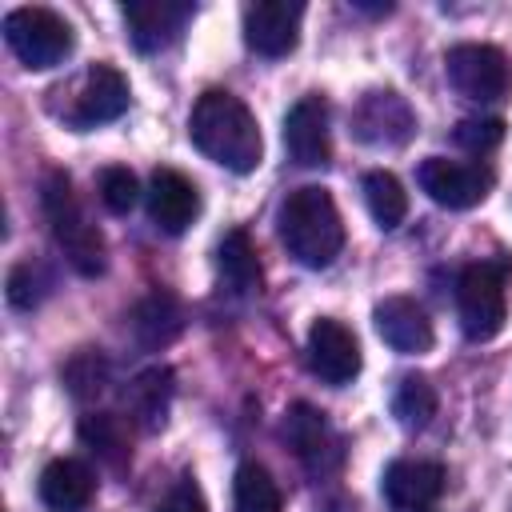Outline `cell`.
Returning a JSON list of instances; mask_svg holds the SVG:
<instances>
[{"label":"cell","instance_id":"cell-1","mask_svg":"<svg viewBox=\"0 0 512 512\" xmlns=\"http://www.w3.org/2000/svg\"><path fill=\"white\" fill-rule=\"evenodd\" d=\"M188 136L212 164L240 172V176L252 172L264 156V140H260V124H256L252 108L224 88H208L192 104Z\"/></svg>","mask_w":512,"mask_h":512},{"label":"cell","instance_id":"cell-2","mask_svg":"<svg viewBox=\"0 0 512 512\" xmlns=\"http://www.w3.org/2000/svg\"><path fill=\"white\" fill-rule=\"evenodd\" d=\"M276 228H280L288 256H296L304 268H328L344 248L340 208H336L332 192L320 184H304V188L288 192V200L280 204Z\"/></svg>","mask_w":512,"mask_h":512},{"label":"cell","instance_id":"cell-3","mask_svg":"<svg viewBox=\"0 0 512 512\" xmlns=\"http://www.w3.org/2000/svg\"><path fill=\"white\" fill-rule=\"evenodd\" d=\"M40 204H44V216L52 224V236H56L60 252L68 256V264L80 276H100L104 272V236H100L96 224H88V216H84V208L72 192L68 172H48L44 176Z\"/></svg>","mask_w":512,"mask_h":512},{"label":"cell","instance_id":"cell-4","mask_svg":"<svg viewBox=\"0 0 512 512\" xmlns=\"http://www.w3.org/2000/svg\"><path fill=\"white\" fill-rule=\"evenodd\" d=\"M508 264L480 260L456 280V316L468 340H492L508 320Z\"/></svg>","mask_w":512,"mask_h":512},{"label":"cell","instance_id":"cell-5","mask_svg":"<svg viewBox=\"0 0 512 512\" xmlns=\"http://www.w3.org/2000/svg\"><path fill=\"white\" fill-rule=\"evenodd\" d=\"M4 40L12 48V56L32 68V72H44V68H56L68 52H72V28L64 16H56L52 8H12L4 16Z\"/></svg>","mask_w":512,"mask_h":512},{"label":"cell","instance_id":"cell-6","mask_svg":"<svg viewBox=\"0 0 512 512\" xmlns=\"http://www.w3.org/2000/svg\"><path fill=\"white\" fill-rule=\"evenodd\" d=\"M444 76L464 100H476V104L500 100L512 88V64L496 44H456V48H448Z\"/></svg>","mask_w":512,"mask_h":512},{"label":"cell","instance_id":"cell-7","mask_svg":"<svg viewBox=\"0 0 512 512\" xmlns=\"http://www.w3.org/2000/svg\"><path fill=\"white\" fill-rule=\"evenodd\" d=\"M420 188L440 204V208H452V212H464V208H476L492 184H496V172L488 164H476V160H444V156H428L416 172Z\"/></svg>","mask_w":512,"mask_h":512},{"label":"cell","instance_id":"cell-8","mask_svg":"<svg viewBox=\"0 0 512 512\" xmlns=\"http://www.w3.org/2000/svg\"><path fill=\"white\" fill-rule=\"evenodd\" d=\"M304 4L300 0H256L244 8V44L256 56H288L300 40Z\"/></svg>","mask_w":512,"mask_h":512},{"label":"cell","instance_id":"cell-9","mask_svg":"<svg viewBox=\"0 0 512 512\" xmlns=\"http://www.w3.org/2000/svg\"><path fill=\"white\" fill-rule=\"evenodd\" d=\"M308 368L324 380V384H348L360 372V340L356 332L336 320V316H320L308 328Z\"/></svg>","mask_w":512,"mask_h":512},{"label":"cell","instance_id":"cell-10","mask_svg":"<svg viewBox=\"0 0 512 512\" xmlns=\"http://www.w3.org/2000/svg\"><path fill=\"white\" fill-rule=\"evenodd\" d=\"M128 108V80L116 64H92L72 96V108H68V124L72 128H96V124H108L116 120L120 112Z\"/></svg>","mask_w":512,"mask_h":512},{"label":"cell","instance_id":"cell-11","mask_svg":"<svg viewBox=\"0 0 512 512\" xmlns=\"http://www.w3.org/2000/svg\"><path fill=\"white\" fill-rule=\"evenodd\" d=\"M284 148L300 168H324L332 160V128L324 96H304L284 116Z\"/></svg>","mask_w":512,"mask_h":512},{"label":"cell","instance_id":"cell-12","mask_svg":"<svg viewBox=\"0 0 512 512\" xmlns=\"http://www.w3.org/2000/svg\"><path fill=\"white\" fill-rule=\"evenodd\" d=\"M372 324H376L380 340H384L392 352H404V356H420V352H428L432 340H436L424 304H416L412 296H384V300L372 308Z\"/></svg>","mask_w":512,"mask_h":512},{"label":"cell","instance_id":"cell-13","mask_svg":"<svg viewBox=\"0 0 512 512\" xmlns=\"http://www.w3.org/2000/svg\"><path fill=\"white\" fill-rule=\"evenodd\" d=\"M380 492L396 512H428L444 496V468L432 460H392L384 468Z\"/></svg>","mask_w":512,"mask_h":512},{"label":"cell","instance_id":"cell-14","mask_svg":"<svg viewBox=\"0 0 512 512\" xmlns=\"http://www.w3.org/2000/svg\"><path fill=\"white\" fill-rule=\"evenodd\" d=\"M120 12H124L132 44L140 52H160V48H168L184 32V24L192 20L196 8L184 4V0H132Z\"/></svg>","mask_w":512,"mask_h":512},{"label":"cell","instance_id":"cell-15","mask_svg":"<svg viewBox=\"0 0 512 512\" xmlns=\"http://www.w3.org/2000/svg\"><path fill=\"white\" fill-rule=\"evenodd\" d=\"M284 436H288V444L296 448V456L312 468V472H332L336 464H340V436L332 432V424L324 420V412L320 408H312V404H292L288 412H284Z\"/></svg>","mask_w":512,"mask_h":512},{"label":"cell","instance_id":"cell-16","mask_svg":"<svg viewBox=\"0 0 512 512\" xmlns=\"http://www.w3.org/2000/svg\"><path fill=\"white\" fill-rule=\"evenodd\" d=\"M200 212V192L196 184L176 172V168H156L152 172V184H148V216L160 232L168 236H180Z\"/></svg>","mask_w":512,"mask_h":512},{"label":"cell","instance_id":"cell-17","mask_svg":"<svg viewBox=\"0 0 512 512\" xmlns=\"http://www.w3.org/2000/svg\"><path fill=\"white\" fill-rule=\"evenodd\" d=\"M416 128L412 108L404 104L400 92H368L360 100V108L352 112V132L364 144H404Z\"/></svg>","mask_w":512,"mask_h":512},{"label":"cell","instance_id":"cell-18","mask_svg":"<svg viewBox=\"0 0 512 512\" xmlns=\"http://www.w3.org/2000/svg\"><path fill=\"white\" fill-rule=\"evenodd\" d=\"M92 492H96V476L84 460L60 456V460H48L40 472V500L48 512H84Z\"/></svg>","mask_w":512,"mask_h":512},{"label":"cell","instance_id":"cell-19","mask_svg":"<svg viewBox=\"0 0 512 512\" xmlns=\"http://www.w3.org/2000/svg\"><path fill=\"white\" fill-rule=\"evenodd\" d=\"M124 404H128V416H132L144 432L160 428V424L168 420V404H172V368L152 364V368H144L140 376H132L128 392H124Z\"/></svg>","mask_w":512,"mask_h":512},{"label":"cell","instance_id":"cell-20","mask_svg":"<svg viewBox=\"0 0 512 512\" xmlns=\"http://www.w3.org/2000/svg\"><path fill=\"white\" fill-rule=\"evenodd\" d=\"M216 264H220V276L232 292H256L260 288V260H256V244L244 228L228 232L220 240V252H216Z\"/></svg>","mask_w":512,"mask_h":512},{"label":"cell","instance_id":"cell-21","mask_svg":"<svg viewBox=\"0 0 512 512\" xmlns=\"http://www.w3.org/2000/svg\"><path fill=\"white\" fill-rule=\"evenodd\" d=\"M132 328H136V336H140L144 348H164L180 332V308H176V300L168 292L144 296L136 304V312H132Z\"/></svg>","mask_w":512,"mask_h":512},{"label":"cell","instance_id":"cell-22","mask_svg":"<svg viewBox=\"0 0 512 512\" xmlns=\"http://www.w3.org/2000/svg\"><path fill=\"white\" fill-rule=\"evenodd\" d=\"M364 204H368L372 220H376L384 232L400 228L404 216H408V192H404V184H400L392 172H384V168H376V172L364 176Z\"/></svg>","mask_w":512,"mask_h":512},{"label":"cell","instance_id":"cell-23","mask_svg":"<svg viewBox=\"0 0 512 512\" xmlns=\"http://www.w3.org/2000/svg\"><path fill=\"white\" fill-rule=\"evenodd\" d=\"M232 496H236V512H284L280 488L268 476V468H260V464H240L236 468Z\"/></svg>","mask_w":512,"mask_h":512},{"label":"cell","instance_id":"cell-24","mask_svg":"<svg viewBox=\"0 0 512 512\" xmlns=\"http://www.w3.org/2000/svg\"><path fill=\"white\" fill-rule=\"evenodd\" d=\"M392 416L404 428H424L436 416V388L428 384V376H400L396 392H392Z\"/></svg>","mask_w":512,"mask_h":512},{"label":"cell","instance_id":"cell-25","mask_svg":"<svg viewBox=\"0 0 512 512\" xmlns=\"http://www.w3.org/2000/svg\"><path fill=\"white\" fill-rule=\"evenodd\" d=\"M80 440L108 464H124L128 456V436H124V424L112 416V412H88L80 420Z\"/></svg>","mask_w":512,"mask_h":512},{"label":"cell","instance_id":"cell-26","mask_svg":"<svg viewBox=\"0 0 512 512\" xmlns=\"http://www.w3.org/2000/svg\"><path fill=\"white\" fill-rule=\"evenodd\" d=\"M64 384H68V392H72L76 400L96 396V392L108 384V360H104L100 352H92V348L76 352V356L64 364Z\"/></svg>","mask_w":512,"mask_h":512},{"label":"cell","instance_id":"cell-27","mask_svg":"<svg viewBox=\"0 0 512 512\" xmlns=\"http://www.w3.org/2000/svg\"><path fill=\"white\" fill-rule=\"evenodd\" d=\"M452 140H456L464 152L484 156V152H492V148L504 140V120H500V116H472V120H460L456 132H452Z\"/></svg>","mask_w":512,"mask_h":512},{"label":"cell","instance_id":"cell-28","mask_svg":"<svg viewBox=\"0 0 512 512\" xmlns=\"http://www.w3.org/2000/svg\"><path fill=\"white\" fill-rule=\"evenodd\" d=\"M100 200H104V208L108 212H116V216H124V212H132V204L140 200V184H136V176L128 172V168H104L100 172Z\"/></svg>","mask_w":512,"mask_h":512},{"label":"cell","instance_id":"cell-29","mask_svg":"<svg viewBox=\"0 0 512 512\" xmlns=\"http://www.w3.org/2000/svg\"><path fill=\"white\" fill-rule=\"evenodd\" d=\"M44 296V276L32 264H16L8 272V304L12 308H36Z\"/></svg>","mask_w":512,"mask_h":512},{"label":"cell","instance_id":"cell-30","mask_svg":"<svg viewBox=\"0 0 512 512\" xmlns=\"http://www.w3.org/2000/svg\"><path fill=\"white\" fill-rule=\"evenodd\" d=\"M152 512H208V504H204V492L192 480H180Z\"/></svg>","mask_w":512,"mask_h":512}]
</instances>
